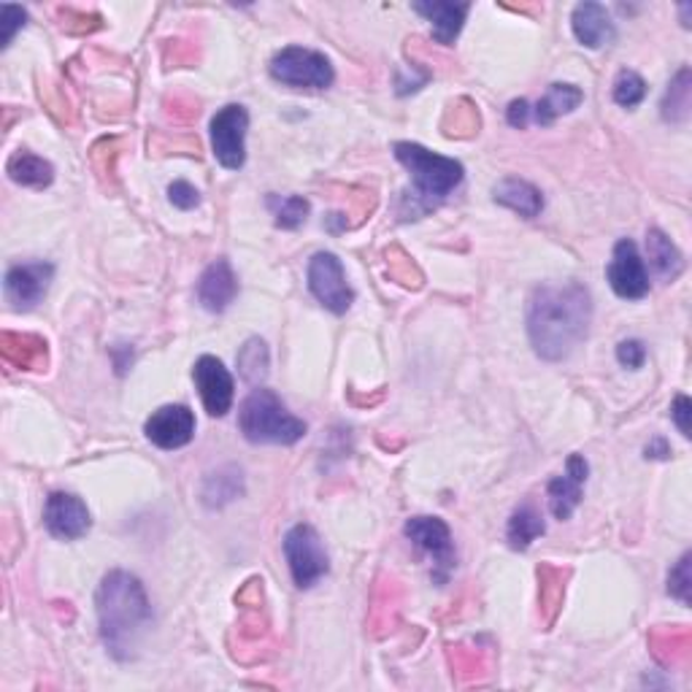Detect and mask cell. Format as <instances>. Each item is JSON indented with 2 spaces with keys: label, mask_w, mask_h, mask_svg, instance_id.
I'll list each match as a JSON object with an SVG mask.
<instances>
[{
  "label": "cell",
  "mask_w": 692,
  "mask_h": 692,
  "mask_svg": "<svg viewBox=\"0 0 692 692\" xmlns=\"http://www.w3.org/2000/svg\"><path fill=\"white\" fill-rule=\"evenodd\" d=\"M544 530H547V525H544L541 512L533 504H523L512 514V519H508V547L517 549V552H525L538 536H544Z\"/></svg>",
  "instance_id": "23"
},
{
  "label": "cell",
  "mask_w": 692,
  "mask_h": 692,
  "mask_svg": "<svg viewBox=\"0 0 692 692\" xmlns=\"http://www.w3.org/2000/svg\"><path fill=\"white\" fill-rule=\"evenodd\" d=\"M247 131H249V114L247 109L230 103V106L219 109L211 120V146L214 157L219 165L228 171H241L247 163Z\"/></svg>",
  "instance_id": "7"
},
{
  "label": "cell",
  "mask_w": 692,
  "mask_h": 692,
  "mask_svg": "<svg viewBox=\"0 0 692 692\" xmlns=\"http://www.w3.org/2000/svg\"><path fill=\"white\" fill-rule=\"evenodd\" d=\"M6 171H9L11 182L22 187H33V189H44L54 182V168L52 163L44 161V157L33 155L28 149H17L14 155L6 163Z\"/></svg>",
  "instance_id": "21"
},
{
  "label": "cell",
  "mask_w": 692,
  "mask_h": 692,
  "mask_svg": "<svg viewBox=\"0 0 692 692\" xmlns=\"http://www.w3.org/2000/svg\"><path fill=\"white\" fill-rule=\"evenodd\" d=\"M416 14L425 17L433 28V39L438 44L452 47L461 35L465 17H468V3H446V0H431V3H414Z\"/></svg>",
  "instance_id": "18"
},
{
  "label": "cell",
  "mask_w": 692,
  "mask_h": 692,
  "mask_svg": "<svg viewBox=\"0 0 692 692\" xmlns=\"http://www.w3.org/2000/svg\"><path fill=\"white\" fill-rule=\"evenodd\" d=\"M168 198H171V204H174L176 208H182V211H189V208H195L200 204V193L189 185V182H174V185L168 187Z\"/></svg>",
  "instance_id": "33"
},
{
  "label": "cell",
  "mask_w": 692,
  "mask_h": 692,
  "mask_svg": "<svg viewBox=\"0 0 692 692\" xmlns=\"http://www.w3.org/2000/svg\"><path fill=\"white\" fill-rule=\"evenodd\" d=\"M146 438L165 452H174L187 446L195 438V414L182 403H171V406L152 412L144 425Z\"/></svg>",
  "instance_id": "13"
},
{
  "label": "cell",
  "mask_w": 692,
  "mask_h": 692,
  "mask_svg": "<svg viewBox=\"0 0 692 692\" xmlns=\"http://www.w3.org/2000/svg\"><path fill=\"white\" fill-rule=\"evenodd\" d=\"M309 290L333 314H347L354 303V290L349 287L344 266L333 252H317L309 260Z\"/></svg>",
  "instance_id": "8"
},
{
  "label": "cell",
  "mask_w": 692,
  "mask_h": 692,
  "mask_svg": "<svg viewBox=\"0 0 692 692\" xmlns=\"http://www.w3.org/2000/svg\"><path fill=\"white\" fill-rule=\"evenodd\" d=\"M195 388H198L200 401H204L206 412L211 416H225L233 406V395H236V384H233L230 371L225 369V363L211 354L198 358L193 369Z\"/></svg>",
  "instance_id": "11"
},
{
  "label": "cell",
  "mask_w": 692,
  "mask_h": 692,
  "mask_svg": "<svg viewBox=\"0 0 692 692\" xmlns=\"http://www.w3.org/2000/svg\"><path fill=\"white\" fill-rule=\"evenodd\" d=\"M690 414H692L690 397L676 395V401H673V406H671V416H673V422H676L679 433H682L684 438H690Z\"/></svg>",
  "instance_id": "34"
},
{
  "label": "cell",
  "mask_w": 692,
  "mask_h": 692,
  "mask_svg": "<svg viewBox=\"0 0 692 692\" xmlns=\"http://www.w3.org/2000/svg\"><path fill=\"white\" fill-rule=\"evenodd\" d=\"M690 95H692V87H690V69H682L676 73V79L669 84V90H665V97H663V120L665 122H673V125H682V122H688L690 116Z\"/></svg>",
  "instance_id": "26"
},
{
  "label": "cell",
  "mask_w": 692,
  "mask_h": 692,
  "mask_svg": "<svg viewBox=\"0 0 692 692\" xmlns=\"http://www.w3.org/2000/svg\"><path fill=\"white\" fill-rule=\"evenodd\" d=\"M238 296V279L225 257L214 260L198 281V300L211 314H223Z\"/></svg>",
  "instance_id": "17"
},
{
  "label": "cell",
  "mask_w": 692,
  "mask_h": 692,
  "mask_svg": "<svg viewBox=\"0 0 692 692\" xmlns=\"http://www.w3.org/2000/svg\"><path fill=\"white\" fill-rule=\"evenodd\" d=\"M406 538H412L416 547L425 555L433 557V566H436V581H446L452 568L457 566V552L455 541H452L450 525L438 517H412L406 523Z\"/></svg>",
  "instance_id": "9"
},
{
  "label": "cell",
  "mask_w": 692,
  "mask_h": 692,
  "mask_svg": "<svg viewBox=\"0 0 692 692\" xmlns=\"http://www.w3.org/2000/svg\"><path fill=\"white\" fill-rule=\"evenodd\" d=\"M611 290L624 300H641L649 292V273L644 260H641L639 247L630 238H620L614 244L609 268H606Z\"/></svg>",
  "instance_id": "10"
},
{
  "label": "cell",
  "mask_w": 692,
  "mask_h": 692,
  "mask_svg": "<svg viewBox=\"0 0 692 692\" xmlns=\"http://www.w3.org/2000/svg\"><path fill=\"white\" fill-rule=\"evenodd\" d=\"M592 320L590 290L579 281L541 285L528 300V335L536 354L549 363L566 360L587 339Z\"/></svg>",
  "instance_id": "1"
},
{
  "label": "cell",
  "mask_w": 692,
  "mask_h": 692,
  "mask_svg": "<svg viewBox=\"0 0 692 692\" xmlns=\"http://www.w3.org/2000/svg\"><path fill=\"white\" fill-rule=\"evenodd\" d=\"M671 455V446L665 444V438H654L652 444L647 446V457H658V461H665Z\"/></svg>",
  "instance_id": "36"
},
{
  "label": "cell",
  "mask_w": 692,
  "mask_h": 692,
  "mask_svg": "<svg viewBox=\"0 0 692 692\" xmlns=\"http://www.w3.org/2000/svg\"><path fill=\"white\" fill-rule=\"evenodd\" d=\"M44 525L54 538L76 541V538L87 536L93 517H90L87 504L73 493H52L47 498Z\"/></svg>",
  "instance_id": "12"
},
{
  "label": "cell",
  "mask_w": 692,
  "mask_h": 692,
  "mask_svg": "<svg viewBox=\"0 0 692 692\" xmlns=\"http://www.w3.org/2000/svg\"><path fill=\"white\" fill-rule=\"evenodd\" d=\"M617 360H620V365H624V369H630V371L641 369L647 360L644 341H639V339L622 341V344L617 347Z\"/></svg>",
  "instance_id": "32"
},
{
  "label": "cell",
  "mask_w": 692,
  "mask_h": 692,
  "mask_svg": "<svg viewBox=\"0 0 692 692\" xmlns=\"http://www.w3.org/2000/svg\"><path fill=\"white\" fill-rule=\"evenodd\" d=\"M690 560H692V555L684 552L682 557H679V562L671 568V574H669V592H671L673 598L682 600L684 606H690V592H692Z\"/></svg>",
  "instance_id": "30"
},
{
  "label": "cell",
  "mask_w": 692,
  "mask_h": 692,
  "mask_svg": "<svg viewBox=\"0 0 692 692\" xmlns=\"http://www.w3.org/2000/svg\"><path fill=\"white\" fill-rule=\"evenodd\" d=\"M581 101H585V93L579 87H574V84H549L547 95L533 109V120L538 125H552L557 116L571 114L574 109H579Z\"/></svg>",
  "instance_id": "22"
},
{
  "label": "cell",
  "mask_w": 692,
  "mask_h": 692,
  "mask_svg": "<svg viewBox=\"0 0 692 692\" xmlns=\"http://www.w3.org/2000/svg\"><path fill=\"white\" fill-rule=\"evenodd\" d=\"M647 255H649V266L658 273L660 281H673L679 273L684 271V257L676 249V244L665 236L663 230L652 228L647 233Z\"/></svg>",
  "instance_id": "20"
},
{
  "label": "cell",
  "mask_w": 692,
  "mask_h": 692,
  "mask_svg": "<svg viewBox=\"0 0 692 692\" xmlns=\"http://www.w3.org/2000/svg\"><path fill=\"white\" fill-rule=\"evenodd\" d=\"M3 358L17 369L35 371L47 365V341H41L39 335L3 333Z\"/></svg>",
  "instance_id": "24"
},
{
  "label": "cell",
  "mask_w": 692,
  "mask_h": 692,
  "mask_svg": "<svg viewBox=\"0 0 692 692\" xmlns=\"http://www.w3.org/2000/svg\"><path fill=\"white\" fill-rule=\"evenodd\" d=\"M285 557L290 566L292 581L300 590H309L330 571V557L324 552L322 538L311 525H296L285 536Z\"/></svg>",
  "instance_id": "6"
},
{
  "label": "cell",
  "mask_w": 692,
  "mask_h": 692,
  "mask_svg": "<svg viewBox=\"0 0 692 692\" xmlns=\"http://www.w3.org/2000/svg\"><path fill=\"white\" fill-rule=\"evenodd\" d=\"M97 622L106 647L114 658H131L136 639L152 622V606L144 585L127 571L106 574L97 587Z\"/></svg>",
  "instance_id": "2"
},
{
  "label": "cell",
  "mask_w": 692,
  "mask_h": 692,
  "mask_svg": "<svg viewBox=\"0 0 692 692\" xmlns=\"http://www.w3.org/2000/svg\"><path fill=\"white\" fill-rule=\"evenodd\" d=\"M54 277L52 262H22V266H11L6 273V298L17 306V309H33L47 296L49 281Z\"/></svg>",
  "instance_id": "14"
},
{
  "label": "cell",
  "mask_w": 692,
  "mask_h": 692,
  "mask_svg": "<svg viewBox=\"0 0 692 692\" xmlns=\"http://www.w3.org/2000/svg\"><path fill=\"white\" fill-rule=\"evenodd\" d=\"M530 116H533V109H530V103L525 101V97H519V101L508 103L506 120H508V125H512V127L523 131V127L530 122Z\"/></svg>",
  "instance_id": "35"
},
{
  "label": "cell",
  "mask_w": 692,
  "mask_h": 692,
  "mask_svg": "<svg viewBox=\"0 0 692 692\" xmlns=\"http://www.w3.org/2000/svg\"><path fill=\"white\" fill-rule=\"evenodd\" d=\"M238 371L249 384H260L268 376V349L262 339H249L236 358Z\"/></svg>",
  "instance_id": "28"
},
{
  "label": "cell",
  "mask_w": 692,
  "mask_h": 692,
  "mask_svg": "<svg viewBox=\"0 0 692 692\" xmlns=\"http://www.w3.org/2000/svg\"><path fill=\"white\" fill-rule=\"evenodd\" d=\"M493 198H495V204L512 208V211H517L519 217H525V219H536L544 208L541 189L533 187L530 182L517 179V176H506V179H500L498 185L493 187Z\"/></svg>",
  "instance_id": "19"
},
{
  "label": "cell",
  "mask_w": 692,
  "mask_h": 692,
  "mask_svg": "<svg viewBox=\"0 0 692 692\" xmlns=\"http://www.w3.org/2000/svg\"><path fill=\"white\" fill-rule=\"evenodd\" d=\"M393 152L397 163L412 174L414 200H422V211L433 208L438 200H444L446 195L461 187L465 176L463 163L436 155V152L425 149L422 144H412V141H397Z\"/></svg>",
  "instance_id": "3"
},
{
  "label": "cell",
  "mask_w": 692,
  "mask_h": 692,
  "mask_svg": "<svg viewBox=\"0 0 692 692\" xmlns=\"http://www.w3.org/2000/svg\"><path fill=\"white\" fill-rule=\"evenodd\" d=\"M268 208L273 211V219H277L279 228L296 230L306 223L311 206L309 200L300 198V195H287V198H281V195H268Z\"/></svg>",
  "instance_id": "27"
},
{
  "label": "cell",
  "mask_w": 692,
  "mask_h": 692,
  "mask_svg": "<svg viewBox=\"0 0 692 692\" xmlns=\"http://www.w3.org/2000/svg\"><path fill=\"white\" fill-rule=\"evenodd\" d=\"M238 427L244 438L252 444H281L290 446L306 436V422L287 412L281 397L273 390L257 388L244 397L238 412Z\"/></svg>",
  "instance_id": "4"
},
{
  "label": "cell",
  "mask_w": 692,
  "mask_h": 692,
  "mask_svg": "<svg viewBox=\"0 0 692 692\" xmlns=\"http://www.w3.org/2000/svg\"><path fill=\"white\" fill-rule=\"evenodd\" d=\"M647 97V82L636 71H620L614 79V101L622 109H636Z\"/></svg>",
  "instance_id": "29"
},
{
  "label": "cell",
  "mask_w": 692,
  "mask_h": 692,
  "mask_svg": "<svg viewBox=\"0 0 692 692\" xmlns=\"http://www.w3.org/2000/svg\"><path fill=\"white\" fill-rule=\"evenodd\" d=\"M587 474H590V465L581 455H571L566 463V474L555 476L547 485V498H549V512L555 519L566 523L571 519L574 508L581 504V489H585Z\"/></svg>",
  "instance_id": "15"
},
{
  "label": "cell",
  "mask_w": 692,
  "mask_h": 692,
  "mask_svg": "<svg viewBox=\"0 0 692 692\" xmlns=\"http://www.w3.org/2000/svg\"><path fill=\"white\" fill-rule=\"evenodd\" d=\"M571 28L579 44L587 49H603L617 39L614 22H611V14L606 11V6L592 3V0H585V3H579L574 9Z\"/></svg>",
  "instance_id": "16"
},
{
  "label": "cell",
  "mask_w": 692,
  "mask_h": 692,
  "mask_svg": "<svg viewBox=\"0 0 692 692\" xmlns=\"http://www.w3.org/2000/svg\"><path fill=\"white\" fill-rule=\"evenodd\" d=\"M271 76L296 90H324L333 84L335 73L322 52L306 47H285L273 54Z\"/></svg>",
  "instance_id": "5"
},
{
  "label": "cell",
  "mask_w": 692,
  "mask_h": 692,
  "mask_svg": "<svg viewBox=\"0 0 692 692\" xmlns=\"http://www.w3.org/2000/svg\"><path fill=\"white\" fill-rule=\"evenodd\" d=\"M24 20H28V11L20 9V6L6 3L0 9V47L11 44V39H14V33L22 28Z\"/></svg>",
  "instance_id": "31"
},
{
  "label": "cell",
  "mask_w": 692,
  "mask_h": 692,
  "mask_svg": "<svg viewBox=\"0 0 692 692\" xmlns=\"http://www.w3.org/2000/svg\"><path fill=\"white\" fill-rule=\"evenodd\" d=\"M244 493V479L238 468H223L217 474L206 476L204 482V504L206 506H225L230 500H236Z\"/></svg>",
  "instance_id": "25"
}]
</instances>
